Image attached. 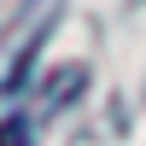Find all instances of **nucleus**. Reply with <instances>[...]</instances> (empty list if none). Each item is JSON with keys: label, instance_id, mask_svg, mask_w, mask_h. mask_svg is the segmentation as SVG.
<instances>
[{"label": "nucleus", "instance_id": "obj_1", "mask_svg": "<svg viewBox=\"0 0 146 146\" xmlns=\"http://www.w3.org/2000/svg\"><path fill=\"white\" fill-rule=\"evenodd\" d=\"M0 146H35V117H0Z\"/></svg>", "mask_w": 146, "mask_h": 146}]
</instances>
